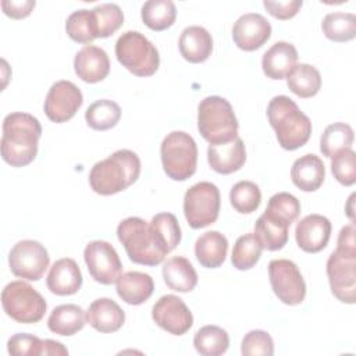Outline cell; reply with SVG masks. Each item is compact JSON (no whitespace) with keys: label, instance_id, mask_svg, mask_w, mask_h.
<instances>
[{"label":"cell","instance_id":"1","mask_svg":"<svg viewBox=\"0 0 356 356\" xmlns=\"http://www.w3.org/2000/svg\"><path fill=\"white\" fill-rule=\"evenodd\" d=\"M42 125L36 117L28 113H10L3 120L1 157L11 167H24L38 154V142Z\"/></svg>","mask_w":356,"mask_h":356},{"label":"cell","instance_id":"2","mask_svg":"<svg viewBox=\"0 0 356 356\" xmlns=\"http://www.w3.org/2000/svg\"><path fill=\"white\" fill-rule=\"evenodd\" d=\"M139 156L129 149H120L92 167L89 185L96 193L108 196L125 191L139 178Z\"/></svg>","mask_w":356,"mask_h":356},{"label":"cell","instance_id":"3","mask_svg":"<svg viewBox=\"0 0 356 356\" xmlns=\"http://www.w3.org/2000/svg\"><path fill=\"white\" fill-rule=\"evenodd\" d=\"M267 117L278 143L285 150L302 147L312 135L309 117L288 96H274L267 106Z\"/></svg>","mask_w":356,"mask_h":356},{"label":"cell","instance_id":"4","mask_svg":"<svg viewBox=\"0 0 356 356\" xmlns=\"http://www.w3.org/2000/svg\"><path fill=\"white\" fill-rule=\"evenodd\" d=\"M118 241L131 261L142 266H157L168 254L164 243L150 225L140 217H128L117 227Z\"/></svg>","mask_w":356,"mask_h":356},{"label":"cell","instance_id":"5","mask_svg":"<svg viewBox=\"0 0 356 356\" xmlns=\"http://www.w3.org/2000/svg\"><path fill=\"white\" fill-rule=\"evenodd\" d=\"M238 120L231 103L221 96H207L197 106V129L210 145L227 143L238 136Z\"/></svg>","mask_w":356,"mask_h":356},{"label":"cell","instance_id":"6","mask_svg":"<svg viewBox=\"0 0 356 356\" xmlns=\"http://www.w3.org/2000/svg\"><path fill=\"white\" fill-rule=\"evenodd\" d=\"M160 156L164 172L174 181H186L196 171L197 146L184 131H172L163 139Z\"/></svg>","mask_w":356,"mask_h":356},{"label":"cell","instance_id":"7","mask_svg":"<svg viewBox=\"0 0 356 356\" xmlns=\"http://www.w3.org/2000/svg\"><path fill=\"white\" fill-rule=\"evenodd\" d=\"M117 60L136 76L153 75L160 64L156 46L140 32L127 31L115 43Z\"/></svg>","mask_w":356,"mask_h":356},{"label":"cell","instance_id":"8","mask_svg":"<svg viewBox=\"0 0 356 356\" xmlns=\"http://www.w3.org/2000/svg\"><path fill=\"white\" fill-rule=\"evenodd\" d=\"M1 306L8 317L21 324L40 321L47 309L43 296L25 281H11L4 286Z\"/></svg>","mask_w":356,"mask_h":356},{"label":"cell","instance_id":"9","mask_svg":"<svg viewBox=\"0 0 356 356\" xmlns=\"http://www.w3.org/2000/svg\"><path fill=\"white\" fill-rule=\"evenodd\" d=\"M220 206V191L211 182H197L185 192L184 214L189 227L193 229H200L216 222Z\"/></svg>","mask_w":356,"mask_h":356},{"label":"cell","instance_id":"10","mask_svg":"<svg viewBox=\"0 0 356 356\" xmlns=\"http://www.w3.org/2000/svg\"><path fill=\"white\" fill-rule=\"evenodd\" d=\"M327 277L332 295L348 305L356 302V250L337 248L327 260Z\"/></svg>","mask_w":356,"mask_h":356},{"label":"cell","instance_id":"11","mask_svg":"<svg viewBox=\"0 0 356 356\" xmlns=\"http://www.w3.org/2000/svg\"><path fill=\"white\" fill-rule=\"evenodd\" d=\"M268 278L275 296L285 305H300L306 296V284L298 266L288 259H274L268 264Z\"/></svg>","mask_w":356,"mask_h":356},{"label":"cell","instance_id":"12","mask_svg":"<svg viewBox=\"0 0 356 356\" xmlns=\"http://www.w3.org/2000/svg\"><path fill=\"white\" fill-rule=\"evenodd\" d=\"M49 263L50 257L46 248L33 239L17 242L8 254L11 273L28 281H39L49 267Z\"/></svg>","mask_w":356,"mask_h":356},{"label":"cell","instance_id":"13","mask_svg":"<svg viewBox=\"0 0 356 356\" xmlns=\"http://www.w3.org/2000/svg\"><path fill=\"white\" fill-rule=\"evenodd\" d=\"M88 271L96 282L111 285L122 273V263L114 246L106 241H92L83 250Z\"/></svg>","mask_w":356,"mask_h":356},{"label":"cell","instance_id":"14","mask_svg":"<svg viewBox=\"0 0 356 356\" xmlns=\"http://www.w3.org/2000/svg\"><path fill=\"white\" fill-rule=\"evenodd\" d=\"M83 103L81 89L71 81L54 82L44 99V114L53 122L61 124L71 120Z\"/></svg>","mask_w":356,"mask_h":356},{"label":"cell","instance_id":"15","mask_svg":"<svg viewBox=\"0 0 356 356\" xmlns=\"http://www.w3.org/2000/svg\"><path fill=\"white\" fill-rule=\"evenodd\" d=\"M153 321L172 335H184L193 324V316L185 302L175 295L161 296L152 309Z\"/></svg>","mask_w":356,"mask_h":356},{"label":"cell","instance_id":"16","mask_svg":"<svg viewBox=\"0 0 356 356\" xmlns=\"http://www.w3.org/2000/svg\"><path fill=\"white\" fill-rule=\"evenodd\" d=\"M271 36L270 22L257 13L241 15L232 26V39L235 44L245 51L260 49Z\"/></svg>","mask_w":356,"mask_h":356},{"label":"cell","instance_id":"17","mask_svg":"<svg viewBox=\"0 0 356 356\" xmlns=\"http://www.w3.org/2000/svg\"><path fill=\"white\" fill-rule=\"evenodd\" d=\"M331 236V222L321 214H309L303 217L296 228L295 238L298 246L307 253L323 250Z\"/></svg>","mask_w":356,"mask_h":356},{"label":"cell","instance_id":"18","mask_svg":"<svg viewBox=\"0 0 356 356\" xmlns=\"http://www.w3.org/2000/svg\"><path fill=\"white\" fill-rule=\"evenodd\" d=\"M74 70L78 78L88 83L103 81L110 72L107 53L95 44H85L74 58Z\"/></svg>","mask_w":356,"mask_h":356},{"label":"cell","instance_id":"19","mask_svg":"<svg viewBox=\"0 0 356 356\" xmlns=\"http://www.w3.org/2000/svg\"><path fill=\"white\" fill-rule=\"evenodd\" d=\"M207 161L218 174H232L242 168L246 161V149L243 140L236 136L234 140L218 145H209Z\"/></svg>","mask_w":356,"mask_h":356},{"label":"cell","instance_id":"20","mask_svg":"<svg viewBox=\"0 0 356 356\" xmlns=\"http://www.w3.org/2000/svg\"><path fill=\"white\" fill-rule=\"evenodd\" d=\"M46 284L49 291L58 296L76 293L82 286V273L79 266L70 257L54 261L49 270Z\"/></svg>","mask_w":356,"mask_h":356},{"label":"cell","instance_id":"21","mask_svg":"<svg viewBox=\"0 0 356 356\" xmlns=\"http://www.w3.org/2000/svg\"><path fill=\"white\" fill-rule=\"evenodd\" d=\"M124 310L110 298H99L93 300L86 310V323L103 334L118 331L124 325Z\"/></svg>","mask_w":356,"mask_h":356},{"label":"cell","instance_id":"22","mask_svg":"<svg viewBox=\"0 0 356 356\" xmlns=\"http://www.w3.org/2000/svg\"><path fill=\"white\" fill-rule=\"evenodd\" d=\"M181 56L189 63L206 61L213 50V38L210 32L200 25L186 26L178 40Z\"/></svg>","mask_w":356,"mask_h":356},{"label":"cell","instance_id":"23","mask_svg":"<svg viewBox=\"0 0 356 356\" xmlns=\"http://www.w3.org/2000/svg\"><path fill=\"white\" fill-rule=\"evenodd\" d=\"M325 178V167L323 160L313 154L307 153L296 159L291 168V179L295 186L303 192L317 191Z\"/></svg>","mask_w":356,"mask_h":356},{"label":"cell","instance_id":"24","mask_svg":"<svg viewBox=\"0 0 356 356\" xmlns=\"http://www.w3.org/2000/svg\"><path fill=\"white\" fill-rule=\"evenodd\" d=\"M298 51L292 43L277 42L274 43L261 58L263 72L270 79H282L296 65Z\"/></svg>","mask_w":356,"mask_h":356},{"label":"cell","instance_id":"25","mask_svg":"<svg viewBox=\"0 0 356 356\" xmlns=\"http://www.w3.org/2000/svg\"><path fill=\"white\" fill-rule=\"evenodd\" d=\"M289 224L270 211H264L254 224V236L263 249L270 252L282 249L288 242Z\"/></svg>","mask_w":356,"mask_h":356},{"label":"cell","instance_id":"26","mask_svg":"<svg viewBox=\"0 0 356 356\" xmlns=\"http://www.w3.org/2000/svg\"><path fill=\"white\" fill-rule=\"evenodd\" d=\"M154 282L149 274L140 271H128L117 280V293L128 305H142L153 293Z\"/></svg>","mask_w":356,"mask_h":356},{"label":"cell","instance_id":"27","mask_svg":"<svg viewBox=\"0 0 356 356\" xmlns=\"http://www.w3.org/2000/svg\"><path fill=\"white\" fill-rule=\"evenodd\" d=\"M228 241L218 231H207L202 234L195 243V254L197 261L206 268L220 267L227 257Z\"/></svg>","mask_w":356,"mask_h":356},{"label":"cell","instance_id":"28","mask_svg":"<svg viewBox=\"0 0 356 356\" xmlns=\"http://www.w3.org/2000/svg\"><path fill=\"white\" fill-rule=\"evenodd\" d=\"M165 285L177 292H191L197 284V273L192 263L182 256L168 259L163 266Z\"/></svg>","mask_w":356,"mask_h":356},{"label":"cell","instance_id":"29","mask_svg":"<svg viewBox=\"0 0 356 356\" xmlns=\"http://www.w3.org/2000/svg\"><path fill=\"white\" fill-rule=\"evenodd\" d=\"M86 323L83 309L74 303L54 307L47 318V327L51 332L63 337H71L81 331Z\"/></svg>","mask_w":356,"mask_h":356},{"label":"cell","instance_id":"30","mask_svg":"<svg viewBox=\"0 0 356 356\" xmlns=\"http://www.w3.org/2000/svg\"><path fill=\"white\" fill-rule=\"evenodd\" d=\"M286 85L296 96L302 99L313 97L321 88V75L310 64H296L286 75Z\"/></svg>","mask_w":356,"mask_h":356},{"label":"cell","instance_id":"31","mask_svg":"<svg viewBox=\"0 0 356 356\" xmlns=\"http://www.w3.org/2000/svg\"><path fill=\"white\" fill-rule=\"evenodd\" d=\"M193 346L203 356H220L229 346L227 331L218 325H204L199 328L193 337Z\"/></svg>","mask_w":356,"mask_h":356},{"label":"cell","instance_id":"32","mask_svg":"<svg viewBox=\"0 0 356 356\" xmlns=\"http://www.w3.org/2000/svg\"><path fill=\"white\" fill-rule=\"evenodd\" d=\"M142 21L153 31L170 28L177 18V8L171 0H149L142 6Z\"/></svg>","mask_w":356,"mask_h":356},{"label":"cell","instance_id":"33","mask_svg":"<svg viewBox=\"0 0 356 356\" xmlns=\"http://www.w3.org/2000/svg\"><path fill=\"white\" fill-rule=\"evenodd\" d=\"M121 118V107L108 99L92 103L85 111L86 124L95 131H107L117 125Z\"/></svg>","mask_w":356,"mask_h":356},{"label":"cell","instance_id":"34","mask_svg":"<svg viewBox=\"0 0 356 356\" xmlns=\"http://www.w3.org/2000/svg\"><path fill=\"white\" fill-rule=\"evenodd\" d=\"M323 32L332 42H348L356 36V15L353 13L334 11L324 17Z\"/></svg>","mask_w":356,"mask_h":356},{"label":"cell","instance_id":"35","mask_svg":"<svg viewBox=\"0 0 356 356\" xmlns=\"http://www.w3.org/2000/svg\"><path fill=\"white\" fill-rule=\"evenodd\" d=\"M353 139V129L349 124L334 122L324 129L320 139V150L325 157H332L337 152L352 147Z\"/></svg>","mask_w":356,"mask_h":356},{"label":"cell","instance_id":"36","mask_svg":"<svg viewBox=\"0 0 356 356\" xmlns=\"http://www.w3.org/2000/svg\"><path fill=\"white\" fill-rule=\"evenodd\" d=\"M261 250L263 248L254 234H245L236 239L232 249L231 261L238 270H250L259 261Z\"/></svg>","mask_w":356,"mask_h":356},{"label":"cell","instance_id":"37","mask_svg":"<svg viewBox=\"0 0 356 356\" xmlns=\"http://www.w3.org/2000/svg\"><path fill=\"white\" fill-rule=\"evenodd\" d=\"M229 202L238 213L250 214L259 209L261 202V192L254 182L239 181L231 188Z\"/></svg>","mask_w":356,"mask_h":356},{"label":"cell","instance_id":"38","mask_svg":"<svg viewBox=\"0 0 356 356\" xmlns=\"http://www.w3.org/2000/svg\"><path fill=\"white\" fill-rule=\"evenodd\" d=\"M67 35L78 43H90L96 36V26L92 10H76L71 13L65 22Z\"/></svg>","mask_w":356,"mask_h":356},{"label":"cell","instance_id":"39","mask_svg":"<svg viewBox=\"0 0 356 356\" xmlns=\"http://www.w3.org/2000/svg\"><path fill=\"white\" fill-rule=\"evenodd\" d=\"M96 36L97 38H108L113 35L124 22V14L120 6L114 3H103L92 8Z\"/></svg>","mask_w":356,"mask_h":356},{"label":"cell","instance_id":"40","mask_svg":"<svg viewBox=\"0 0 356 356\" xmlns=\"http://www.w3.org/2000/svg\"><path fill=\"white\" fill-rule=\"evenodd\" d=\"M331 159V171L335 179L345 186L353 185L356 182V154L353 149H342Z\"/></svg>","mask_w":356,"mask_h":356},{"label":"cell","instance_id":"41","mask_svg":"<svg viewBox=\"0 0 356 356\" xmlns=\"http://www.w3.org/2000/svg\"><path fill=\"white\" fill-rule=\"evenodd\" d=\"M150 225L156 229L168 252L174 250L177 245L181 242V228L178 220L171 213H159L153 216Z\"/></svg>","mask_w":356,"mask_h":356},{"label":"cell","instance_id":"42","mask_svg":"<svg viewBox=\"0 0 356 356\" xmlns=\"http://www.w3.org/2000/svg\"><path fill=\"white\" fill-rule=\"evenodd\" d=\"M266 210L291 225L300 214V203L293 195L278 192L270 197Z\"/></svg>","mask_w":356,"mask_h":356},{"label":"cell","instance_id":"43","mask_svg":"<svg viewBox=\"0 0 356 356\" xmlns=\"http://www.w3.org/2000/svg\"><path fill=\"white\" fill-rule=\"evenodd\" d=\"M241 352L243 356H271L274 353L273 338L263 330H252L243 337Z\"/></svg>","mask_w":356,"mask_h":356},{"label":"cell","instance_id":"44","mask_svg":"<svg viewBox=\"0 0 356 356\" xmlns=\"http://www.w3.org/2000/svg\"><path fill=\"white\" fill-rule=\"evenodd\" d=\"M7 350L13 356H39L44 353V339L31 334H15L7 342Z\"/></svg>","mask_w":356,"mask_h":356},{"label":"cell","instance_id":"45","mask_svg":"<svg viewBox=\"0 0 356 356\" xmlns=\"http://www.w3.org/2000/svg\"><path fill=\"white\" fill-rule=\"evenodd\" d=\"M302 0H284V1H274V0H264L263 6L273 17L278 19H289L295 17L302 7Z\"/></svg>","mask_w":356,"mask_h":356},{"label":"cell","instance_id":"46","mask_svg":"<svg viewBox=\"0 0 356 356\" xmlns=\"http://www.w3.org/2000/svg\"><path fill=\"white\" fill-rule=\"evenodd\" d=\"M35 4H36L35 0H19V1L3 0L1 8L6 15L15 18V19H21V18L28 17L32 13Z\"/></svg>","mask_w":356,"mask_h":356},{"label":"cell","instance_id":"47","mask_svg":"<svg viewBox=\"0 0 356 356\" xmlns=\"http://www.w3.org/2000/svg\"><path fill=\"white\" fill-rule=\"evenodd\" d=\"M43 355L65 356V355H68V349L61 342H58V341L44 339V353Z\"/></svg>","mask_w":356,"mask_h":356},{"label":"cell","instance_id":"48","mask_svg":"<svg viewBox=\"0 0 356 356\" xmlns=\"http://www.w3.org/2000/svg\"><path fill=\"white\" fill-rule=\"evenodd\" d=\"M353 197H355V195H350V196H349V200H348V216H349V218H350L352 221H353V209H352Z\"/></svg>","mask_w":356,"mask_h":356}]
</instances>
